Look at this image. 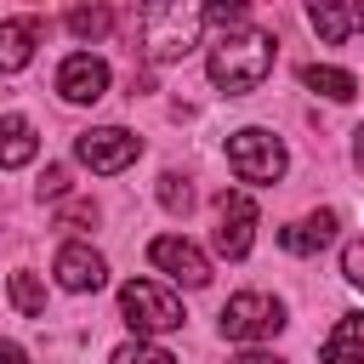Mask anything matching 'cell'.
Returning <instances> with one entry per match:
<instances>
[{"label":"cell","mask_w":364,"mask_h":364,"mask_svg":"<svg viewBox=\"0 0 364 364\" xmlns=\"http://www.w3.org/2000/svg\"><path fill=\"white\" fill-rule=\"evenodd\" d=\"M40 154V136H34V125L23 119V114H6L0 119V171H17V165H28Z\"/></svg>","instance_id":"cell-15"},{"label":"cell","mask_w":364,"mask_h":364,"mask_svg":"<svg viewBox=\"0 0 364 364\" xmlns=\"http://www.w3.org/2000/svg\"><path fill=\"white\" fill-rule=\"evenodd\" d=\"M0 364H28V353L17 341H0Z\"/></svg>","instance_id":"cell-25"},{"label":"cell","mask_w":364,"mask_h":364,"mask_svg":"<svg viewBox=\"0 0 364 364\" xmlns=\"http://www.w3.org/2000/svg\"><path fill=\"white\" fill-rule=\"evenodd\" d=\"M301 85L318 91V97H330V102H353V97H358V80H353L347 68H330V63H307V68H301Z\"/></svg>","instance_id":"cell-16"},{"label":"cell","mask_w":364,"mask_h":364,"mask_svg":"<svg viewBox=\"0 0 364 364\" xmlns=\"http://www.w3.org/2000/svg\"><path fill=\"white\" fill-rule=\"evenodd\" d=\"M119 318H125V324L136 330V341H142V336L176 330V324H182V301H176L171 290L148 284V279H131V284H119Z\"/></svg>","instance_id":"cell-4"},{"label":"cell","mask_w":364,"mask_h":364,"mask_svg":"<svg viewBox=\"0 0 364 364\" xmlns=\"http://www.w3.org/2000/svg\"><path fill=\"white\" fill-rule=\"evenodd\" d=\"M318 358L324 364H364V313H341L336 330L324 336Z\"/></svg>","instance_id":"cell-14"},{"label":"cell","mask_w":364,"mask_h":364,"mask_svg":"<svg viewBox=\"0 0 364 364\" xmlns=\"http://www.w3.org/2000/svg\"><path fill=\"white\" fill-rule=\"evenodd\" d=\"M336 210H313V216H301V222H290L284 233H279V245L290 250V256H313V250H324L330 239H336Z\"/></svg>","instance_id":"cell-12"},{"label":"cell","mask_w":364,"mask_h":364,"mask_svg":"<svg viewBox=\"0 0 364 364\" xmlns=\"http://www.w3.org/2000/svg\"><path fill=\"white\" fill-rule=\"evenodd\" d=\"M63 23H68L74 40H102V34L114 28V11H108V6H74Z\"/></svg>","instance_id":"cell-17"},{"label":"cell","mask_w":364,"mask_h":364,"mask_svg":"<svg viewBox=\"0 0 364 364\" xmlns=\"http://www.w3.org/2000/svg\"><path fill=\"white\" fill-rule=\"evenodd\" d=\"M353 165H358V171H364V125H358V131H353Z\"/></svg>","instance_id":"cell-26"},{"label":"cell","mask_w":364,"mask_h":364,"mask_svg":"<svg viewBox=\"0 0 364 364\" xmlns=\"http://www.w3.org/2000/svg\"><path fill=\"white\" fill-rule=\"evenodd\" d=\"M136 154H142V136L125 131V125H97V131L74 136V159L97 176H119L125 165H136Z\"/></svg>","instance_id":"cell-5"},{"label":"cell","mask_w":364,"mask_h":364,"mask_svg":"<svg viewBox=\"0 0 364 364\" xmlns=\"http://www.w3.org/2000/svg\"><path fill=\"white\" fill-rule=\"evenodd\" d=\"M228 165H233L239 182H279L284 165H290V154H284V142H279L273 131L245 125V131L228 136Z\"/></svg>","instance_id":"cell-3"},{"label":"cell","mask_w":364,"mask_h":364,"mask_svg":"<svg viewBox=\"0 0 364 364\" xmlns=\"http://www.w3.org/2000/svg\"><path fill=\"white\" fill-rule=\"evenodd\" d=\"M159 205H165L171 216H188V210H193V182L176 176V171H165V176H159Z\"/></svg>","instance_id":"cell-19"},{"label":"cell","mask_w":364,"mask_h":364,"mask_svg":"<svg viewBox=\"0 0 364 364\" xmlns=\"http://www.w3.org/2000/svg\"><path fill=\"white\" fill-rule=\"evenodd\" d=\"M34 46H40V17H11V23H0V74L28 68Z\"/></svg>","instance_id":"cell-13"},{"label":"cell","mask_w":364,"mask_h":364,"mask_svg":"<svg viewBox=\"0 0 364 364\" xmlns=\"http://www.w3.org/2000/svg\"><path fill=\"white\" fill-rule=\"evenodd\" d=\"M228 364H284L279 353H262V347H245L239 358H228Z\"/></svg>","instance_id":"cell-24"},{"label":"cell","mask_w":364,"mask_h":364,"mask_svg":"<svg viewBox=\"0 0 364 364\" xmlns=\"http://www.w3.org/2000/svg\"><path fill=\"white\" fill-rule=\"evenodd\" d=\"M11 307H17L23 318H40V313H46V284H40L34 273H11Z\"/></svg>","instance_id":"cell-18"},{"label":"cell","mask_w":364,"mask_h":364,"mask_svg":"<svg viewBox=\"0 0 364 364\" xmlns=\"http://www.w3.org/2000/svg\"><path fill=\"white\" fill-rule=\"evenodd\" d=\"M40 193H46V199H63V193H68V171H63V165H46V176H40Z\"/></svg>","instance_id":"cell-22"},{"label":"cell","mask_w":364,"mask_h":364,"mask_svg":"<svg viewBox=\"0 0 364 364\" xmlns=\"http://www.w3.org/2000/svg\"><path fill=\"white\" fill-rule=\"evenodd\" d=\"M250 239H256V199L245 188H222L216 193V250L228 262L250 256Z\"/></svg>","instance_id":"cell-7"},{"label":"cell","mask_w":364,"mask_h":364,"mask_svg":"<svg viewBox=\"0 0 364 364\" xmlns=\"http://www.w3.org/2000/svg\"><path fill=\"white\" fill-rule=\"evenodd\" d=\"M108 364H176V353H165L154 341H125V347L108 353Z\"/></svg>","instance_id":"cell-20"},{"label":"cell","mask_w":364,"mask_h":364,"mask_svg":"<svg viewBox=\"0 0 364 364\" xmlns=\"http://www.w3.org/2000/svg\"><path fill=\"white\" fill-rule=\"evenodd\" d=\"M85 222H97V205H91V199H74V205H63V228H85Z\"/></svg>","instance_id":"cell-23"},{"label":"cell","mask_w":364,"mask_h":364,"mask_svg":"<svg viewBox=\"0 0 364 364\" xmlns=\"http://www.w3.org/2000/svg\"><path fill=\"white\" fill-rule=\"evenodd\" d=\"M307 23H313V34L324 46H341V40L364 34V6L358 0H313L307 6Z\"/></svg>","instance_id":"cell-11"},{"label":"cell","mask_w":364,"mask_h":364,"mask_svg":"<svg viewBox=\"0 0 364 364\" xmlns=\"http://www.w3.org/2000/svg\"><path fill=\"white\" fill-rule=\"evenodd\" d=\"M341 273H347L353 290H364V239H353V245L341 250Z\"/></svg>","instance_id":"cell-21"},{"label":"cell","mask_w":364,"mask_h":364,"mask_svg":"<svg viewBox=\"0 0 364 364\" xmlns=\"http://www.w3.org/2000/svg\"><path fill=\"white\" fill-rule=\"evenodd\" d=\"M148 262H154L159 273H171L176 284H188V290L210 284V262H205V250L188 245V239H176V233H159V239L148 245Z\"/></svg>","instance_id":"cell-8"},{"label":"cell","mask_w":364,"mask_h":364,"mask_svg":"<svg viewBox=\"0 0 364 364\" xmlns=\"http://www.w3.org/2000/svg\"><path fill=\"white\" fill-rule=\"evenodd\" d=\"M136 28H142V57L148 63H176L199 46V28H205V6L193 0H154L136 11Z\"/></svg>","instance_id":"cell-2"},{"label":"cell","mask_w":364,"mask_h":364,"mask_svg":"<svg viewBox=\"0 0 364 364\" xmlns=\"http://www.w3.org/2000/svg\"><path fill=\"white\" fill-rule=\"evenodd\" d=\"M102 91H108V63L102 57H91V51L63 57V68H57V97L63 102H97Z\"/></svg>","instance_id":"cell-9"},{"label":"cell","mask_w":364,"mask_h":364,"mask_svg":"<svg viewBox=\"0 0 364 364\" xmlns=\"http://www.w3.org/2000/svg\"><path fill=\"white\" fill-rule=\"evenodd\" d=\"M284 330V307L262 290H239L228 307H222V336L228 341H267Z\"/></svg>","instance_id":"cell-6"},{"label":"cell","mask_w":364,"mask_h":364,"mask_svg":"<svg viewBox=\"0 0 364 364\" xmlns=\"http://www.w3.org/2000/svg\"><path fill=\"white\" fill-rule=\"evenodd\" d=\"M51 273H57V284H63V290L85 296V290H102L108 262H102L91 245H63V250H57V262H51Z\"/></svg>","instance_id":"cell-10"},{"label":"cell","mask_w":364,"mask_h":364,"mask_svg":"<svg viewBox=\"0 0 364 364\" xmlns=\"http://www.w3.org/2000/svg\"><path fill=\"white\" fill-rule=\"evenodd\" d=\"M205 68H210V85H216V91L245 97V91H256V85L273 74V34H262V28H250V23H245V28H228V34L210 40Z\"/></svg>","instance_id":"cell-1"}]
</instances>
